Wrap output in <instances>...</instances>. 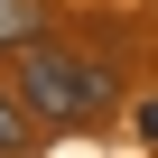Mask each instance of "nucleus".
I'll return each mask as SVG.
<instances>
[{"instance_id":"f257e3e1","label":"nucleus","mask_w":158,"mask_h":158,"mask_svg":"<svg viewBox=\"0 0 158 158\" xmlns=\"http://www.w3.org/2000/svg\"><path fill=\"white\" fill-rule=\"evenodd\" d=\"M19 102H28V121H47V130H93V121H112L121 84H112L93 56L37 37V47H19Z\"/></svg>"},{"instance_id":"f03ea898","label":"nucleus","mask_w":158,"mask_h":158,"mask_svg":"<svg viewBox=\"0 0 158 158\" xmlns=\"http://www.w3.org/2000/svg\"><path fill=\"white\" fill-rule=\"evenodd\" d=\"M47 37V0H0V47H37Z\"/></svg>"},{"instance_id":"7ed1b4c3","label":"nucleus","mask_w":158,"mask_h":158,"mask_svg":"<svg viewBox=\"0 0 158 158\" xmlns=\"http://www.w3.org/2000/svg\"><path fill=\"white\" fill-rule=\"evenodd\" d=\"M37 139V121H28V102H19V84H0V158H19Z\"/></svg>"},{"instance_id":"20e7f679","label":"nucleus","mask_w":158,"mask_h":158,"mask_svg":"<svg viewBox=\"0 0 158 158\" xmlns=\"http://www.w3.org/2000/svg\"><path fill=\"white\" fill-rule=\"evenodd\" d=\"M139 130H149V139H158V102H149V112H139Z\"/></svg>"}]
</instances>
